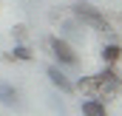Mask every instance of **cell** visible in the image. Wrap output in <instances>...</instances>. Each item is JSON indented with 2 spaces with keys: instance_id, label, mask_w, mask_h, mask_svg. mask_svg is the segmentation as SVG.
<instances>
[{
  "instance_id": "ba28073f",
  "label": "cell",
  "mask_w": 122,
  "mask_h": 116,
  "mask_svg": "<svg viewBox=\"0 0 122 116\" xmlns=\"http://www.w3.org/2000/svg\"><path fill=\"white\" fill-rule=\"evenodd\" d=\"M6 59H17V62H31L34 59V54H31V48L26 45V43H17L9 54H6Z\"/></svg>"
},
{
  "instance_id": "8fae6325",
  "label": "cell",
  "mask_w": 122,
  "mask_h": 116,
  "mask_svg": "<svg viewBox=\"0 0 122 116\" xmlns=\"http://www.w3.org/2000/svg\"><path fill=\"white\" fill-rule=\"evenodd\" d=\"M51 108H54V111H57V113H60V116H68V111H65V105H62V102H60V99H57V96L51 99Z\"/></svg>"
},
{
  "instance_id": "8992f818",
  "label": "cell",
  "mask_w": 122,
  "mask_h": 116,
  "mask_svg": "<svg viewBox=\"0 0 122 116\" xmlns=\"http://www.w3.org/2000/svg\"><path fill=\"white\" fill-rule=\"evenodd\" d=\"M0 105H6V108L20 105V91L14 85H9V82H3V79H0Z\"/></svg>"
},
{
  "instance_id": "52a82bcc",
  "label": "cell",
  "mask_w": 122,
  "mask_h": 116,
  "mask_svg": "<svg viewBox=\"0 0 122 116\" xmlns=\"http://www.w3.org/2000/svg\"><path fill=\"white\" fill-rule=\"evenodd\" d=\"M99 57H102V62H105V65H117V62H119V57H122V45H119V43H108V45H102Z\"/></svg>"
},
{
  "instance_id": "6da1fadb",
  "label": "cell",
  "mask_w": 122,
  "mask_h": 116,
  "mask_svg": "<svg viewBox=\"0 0 122 116\" xmlns=\"http://www.w3.org/2000/svg\"><path fill=\"white\" fill-rule=\"evenodd\" d=\"M71 14H74V20L82 23V26H91V29H97V31H111L108 17H105L94 3H88V0H77V3L71 6Z\"/></svg>"
},
{
  "instance_id": "30bf717a",
  "label": "cell",
  "mask_w": 122,
  "mask_h": 116,
  "mask_svg": "<svg viewBox=\"0 0 122 116\" xmlns=\"http://www.w3.org/2000/svg\"><path fill=\"white\" fill-rule=\"evenodd\" d=\"M60 37H77V34H80V31H77V23H74V20H68V23H60Z\"/></svg>"
},
{
  "instance_id": "277c9868",
  "label": "cell",
  "mask_w": 122,
  "mask_h": 116,
  "mask_svg": "<svg viewBox=\"0 0 122 116\" xmlns=\"http://www.w3.org/2000/svg\"><path fill=\"white\" fill-rule=\"evenodd\" d=\"M46 77L51 79V85L57 88L60 93H74V91H77V88H74V82H71V79L65 77V71H62V68H60V65H57V62L46 68Z\"/></svg>"
},
{
  "instance_id": "3957f363",
  "label": "cell",
  "mask_w": 122,
  "mask_h": 116,
  "mask_svg": "<svg viewBox=\"0 0 122 116\" xmlns=\"http://www.w3.org/2000/svg\"><path fill=\"white\" fill-rule=\"evenodd\" d=\"M48 48H51V54H54L60 68H77L80 57H77V51L71 48V43L65 37H48Z\"/></svg>"
},
{
  "instance_id": "9c48e42d",
  "label": "cell",
  "mask_w": 122,
  "mask_h": 116,
  "mask_svg": "<svg viewBox=\"0 0 122 116\" xmlns=\"http://www.w3.org/2000/svg\"><path fill=\"white\" fill-rule=\"evenodd\" d=\"M11 37H14V43H23V40L29 37V29H26L23 23H17V26H11Z\"/></svg>"
},
{
  "instance_id": "7a4b0ae2",
  "label": "cell",
  "mask_w": 122,
  "mask_h": 116,
  "mask_svg": "<svg viewBox=\"0 0 122 116\" xmlns=\"http://www.w3.org/2000/svg\"><path fill=\"white\" fill-rule=\"evenodd\" d=\"M94 85H97L94 96L105 102L108 96H114V93H119V91H122V77L117 74L114 65H105L99 74H94Z\"/></svg>"
},
{
  "instance_id": "5b68a950",
  "label": "cell",
  "mask_w": 122,
  "mask_h": 116,
  "mask_svg": "<svg viewBox=\"0 0 122 116\" xmlns=\"http://www.w3.org/2000/svg\"><path fill=\"white\" fill-rule=\"evenodd\" d=\"M80 111H82V116H108L105 102H102V99H97V96L82 99V102H80Z\"/></svg>"
}]
</instances>
